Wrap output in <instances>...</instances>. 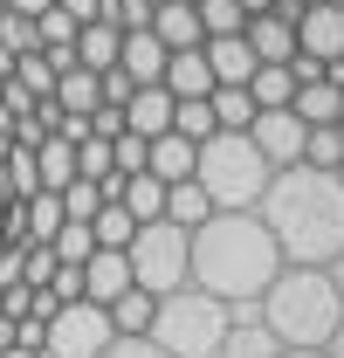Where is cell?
<instances>
[{
	"mask_svg": "<svg viewBox=\"0 0 344 358\" xmlns=\"http://www.w3.org/2000/svg\"><path fill=\"white\" fill-rule=\"evenodd\" d=\"M131 90H138V83H131L124 69H103V76H96V96H103V103H124Z\"/></svg>",
	"mask_w": 344,
	"mask_h": 358,
	"instance_id": "cell-36",
	"label": "cell"
},
{
	"mask_svg": "<svg viewBox=\"0 0 344 358\" xmlns=\"http://www.w3.org/2000/svg\"><path fill=\"white\" fill-rule=\"evenodd\" d=\"M331 358H344V317H338V331H331V345H324Z\"/></svg>",
	"mask_w": 344,
	"mask_h": 358,
	"instance_id": "cell-38",
	"label": "cell"
},
{
	"mask_svg": "<svg viewBox=\"0 0 344 358\" xmlns=\"http://www.w3.org/2000/svg\"><path fill=\"white\" fill-rule=\"evenodd\" d=\"M96 358H166V352H159L152 338H124V331H117V338H110V345H103Z\"/></svg>",
	"mask_w": 344,
	"mask_h": 358,
	"instance_id": "cell-35",
	"label": "cell"
},
{
	"mask_svg": "<svg viewBox=\"0 0 344 358\" xmlns=\"http://www.w3.org/2000/svg\"><path fill=\"white\" fill-rule=\"evenodd\" d=\"M289 110H296L303 124H338V110H344V96L331 76H317V83H296V96H289Z\"/></svg>",
	"mask_w": 344,
	"mask_h": 358,
	"instance_id": "cell-23",
	"label": "cell"
},
{
	"mask_svg": "<svg viewBox=\"0 0 344 358\" xmlns=\"http://www.w3.org/2000/svg\"><path fill=\"white\" fill-rule=\"evenodd\" d=\"M275 268H282V248H275V234L261 227L255 207H241V214H207L200 227H186V282H200L207 296L234 303V310L255 303Z\"/></svg>",
	"mask_w": 344,
	"mask_h": 358,
	"instance_id": "cell-2",
	"label": "cell"
},
{
	"mask_svg": "<svg viewBox=\"0 0 344 358\" xmlns=\"http://www.w3.org/2000/svg\"><path fill=\"white\" fill-rule=\"evenodd\" d=\"M7 345H14V317H0V352H7Z\"/></svg>",
	"mask_w": 344,
	"mask_h": 358,
	"instance_id": "cell-40",
	"label": "cell"
},
{
	"mask_svg": "<svg viewBox=\"0 0 344 358\" xmlns=\"http://www.w3.org/2000/svg\"><path fill=\"white\" fill-rule=\"evenodd\" d=\"M172 131L179 138H214V110H207V96H172Z\"/></svg>",
	"mask_w": 344,
	"mask_h": 358,
	"instance_id": "cell-28",
	"label": "cell"
},
{
	"mask_svg": "<svg viewBox=\"0 0 344 358\" xmlns=\"http://www.w3.org/2000/svg\"><path fill=\"white\" fill-rule=\"evenodd\" d=\"M131 234H138V221H131L117 200H103V207L89 214V241H96V248H124Z\"/></svg>",
	"mask_w": 344,
	"mask_h": 358,
	"instance_id": "cell-27",
	"label": "cell"
},
{
	"mask_svg": "<svg viewBox=\"0 0 344 358\" xmlns=\"http://www.w3.org/2000/svg\"><path fill=\"white\" fill-rule=\"evenodd\" d=\"M159 83H166L172 96H207V90H214V69H207V55H200V48H172Z\"/></svg>",
	"mask_w": 344,
	"mask_h": 358,
	"instance_id": "cell-20",
	"label": "cell"
},
{
	"mask_svg": "<svg viewBox=\"0 0 344 358\" xmlns=\"http://www.w3.org/2000/svg\"><path fill=\"white\" fill-rule=\"evenodd\" d=\"M96 207H103V186L96 179H69L62 186V221H89Z\"/></svg>",
	"mask_w": 344,
	"mask_h": 358,
	"instance_id": "cell-32",
	"label": "cell"
},
{
	"mask_svg": "<svg viewBox=\"0 0 344 358\" xmlns=\"http://www.w3.org/2000/svg\"><path fill=\"white\" fill-rule=\"evenodd\" d=\"M248 310L275 331V345H282V352H324V345H331V331H338V317H344V296H338V282H331V268L282 262L275 275H268V289H261Z\"/></svg>",
	"mask_w": 344,
	"mask_h": 358,
	"instance_id": "cell-3",
	"label": "cell"
},
{
	"mask_svg": "<svg viewBox=\"0 0 344 358\" xmlns=\"http://www.w3.org/2000/svg\"><path fill=\"white\" fill-rule=\"evenodd\" d=\"M55 7H62V14L76 21V28H83V21H96V14H103V0H55Z\"/></svg>",
	"mask_w": 344,
	"mask_h": 358,
	"instance_id": "cell-37",
	"label": "cell"
},
{
	"mask_svg": "<svg viewBox=\"0 0 344 358\" xmlns=\"http://www.w3.org/2000/svg\"><path fill=\"white\" fill-rule=\"evenodd\" d=\"M227 324H234V303L207 296L200 282H179V289H166V296L152 303L145 338H152L166 358H214L220 338H227Z\"/></svg>",
	"mask_w": 344,
	"mask_h": 358,
	"instance_id": "cell-4",
	"label": "cell"
},
{
	"mask_svg": "<svg viewBox=\"0 0 344 358\" xmlns=\"http://www.w3.org/2000/svg\"><path fill=\"white\" fill-rule=\"evenodd\" d=\"M69 55H76V69H89V76L117 69V28H110V21H83L76 42H69Z\"/></svg>",
	"mask_w": 344,
	"mask_h": 358,
	"instance_id": "cell-18",
	"label": "cell"
},
{
	"mask_svg": "<svg viewBox=\"0 0 344 358\" xmlns=\"http://www.w3.org/2000/svg\"><path fill=\"white\" fill-rule=\"evenodd\" d=\"M117 69H124L131 83H159V76H166V42H159L152 28L117 35Z\"/></svg>",
	"mask_w": 344,
	"mask_h": 358,
	"instance_id": "cell-13",
	"label": "cell"
},
{
	"mask_svg": "<svg viewBox=\"0 0 344 358\" xmlns=\"http://www.w3.org/2000/svg\"><path fill=\"white\" fill-rule=\"evenodd\" d=\"M193 14H200V35H241V0H193Z\"/></svg>",
	"mask_w": 344,
	"mask_h": 358,
	"instance_id": "cell-31",
	"label": "cell"
},
{
	"mask_svg": "<svg viewBox=\"0 0 344 358\" xmlns=\"http://www.w3.org/2000/svg\"><path fill=\"white\" fill-rule=\"evenodd\" d=\"M69 179H76V145L48 131L42 145H35V193H62Z\"/></svg>",
	"mask_w": 344,
	"mask_h": 358,
	"instance_id": "cell-19",
	"label": "cell"
},
{
	"mask_svg": "<svg viewBox=\"0 0 344 358\" xmlns=\"http://www.w3.org/2000/svg\"><path fill=\"white\" fill-rule=\"evenodd\" d=\"M200 55H207L214 83H248V76H255V48L241 42V35H207V42H200Z\"/></svg>",
	"mask_w": 344,
	"mask_h": 358,
	"instance_id": "cell-16",
	"label": "cell"
},
{
	"mask_svg": "<svg viewBox=\"0 0 344 358\" xmlns=\"http://www.w3.org/2000/svg\"><path fill=\"white\" fill-rule=\"evenodd\" d=\"M76 179H117V166H110V138H83V145H76Z\"/></svg>",
	"mask_w": 344,
	"mask_h": 358,
	"instance_id": "cell-33",
	"label": "cell"
},
{
	"mask_svg": "<svg viewBox=\"0 0 344 358\" xmlns=\"http://www.w3.org/2000/svg\"><path fill=\"white\" fill-rule=\"evenodd\" d=\"M145 173H152V179H166V186L193 179V138H179V131L145 138Z\"/></svg>",
	"mask_w": 344,
	"mask_h": 358,
	"instance_id": "cell-14",
	"label": "cell"
},
{
	"mask_svg": "<svg viewBox=\"0 0 344 358\" xmlns=\"http://www.w3.org/2000/svg\"><path fill=\"white\" fill-rule=\"evenodd\" d=\"M324 7H344V0H324Z\"/></svg>",
	"mask_w": 344,
	"mask_h": 358,
	"instance_id": "cell-44",
	"label": "cell"
},
{
	"mask_svg": "<svg viewBox=\"0 0 344 358\" xmlns=\"http://www.w3.org/2000/svg\"><path fill=\"white\" fill-rule=\"evenodd\" d=\"M255 214L275 234L282 262L331 268L344 255V179L324 173V166H282V173H268Z\"/></svg>",
	"mask_w": 344,
	"mask_h": 358,
	"instance_id": "cell-1",
	"label": "cell"
},
{
	"mask_svg": "<svg viewBox=\"0 0 344 358\" xmlns=\"http://www.w3.org/2000/svg\"><path fill=\"white\" fill-rule=\"evenodd\" d=\"M152 303H159V296H152V289H138V282H131L124 296H117V303H110V331H124V338H145V324H152Z\"/></svg>",
	"mask_w": 344,
	"mask_h": 358,
	"instance_id": "cell-26",
	"label": "cell"
},
{
	"mask_svg": "<svg viewBox=\"0 0 344 358\" xmlns=\"http://www.w3.org/2000/svg\"><path fill=\"white\" fill-rule=\"evenodd\" d=\"M89 248H96V241H89V221H62V227H55V241H48V255H55L62 268H83Z\"/></svg>",
	"mask_w": 344,
	"mask_h": 358,
	"instance_id": "cell-30",
	"label": "cell"
},
{
	"mask_svg": "<svg viewBox=\"0 0 344 358\" xmlns=\"http://www.w3.org/2000/svg\"><path fill=\"white\" fill-rule=\"evenodd\" d=\"M207 110H214V131H248L255 124V96L241 83H214L207 90Z\"/></svg>",
	"mask_w": 344,
	"mask_h": 358,
	"instance_id": "cell-22",
	"label": "cell"
},
{
	"mask_svg": "<svg viewBox=\"0 0 344 358\" xmlns=\"http://www.w3.org/2000/svg\"><path fill=\"white\" fill-rule=\"evenodd\" d=\"M275 358H331V352H275Z\"/></svg>",
	"mask_w": 344,
	"mask_h": 358,
	"instance_id": "cell-43",
	"label": "cell"
},
{
	"mask_svg": "<svg viewBox=\"0 0 344 358\" xmlns=\"http://www.w3.org/2000/svg\"><path fill=\"white\" fill-rule=\"evenodd\" d=\"M275 352H282V345H275V331H268L255 310H248V317L234 310V324H227V338H220L214 358H275Z\"/></svg>",
	"mask_w": 344,
	"mask_h": 358,
	"instance_id": "cell-17",
	"label": "cell"
},
{
	"mask_svg": "<svg viewBox=\"0 0 344 358\" xmlns=\"http://www.w3.org/2000/svg\"><path fill=\"white\" fill-rule=\"evenodd\" d=\"M110 338H117V331H110V310L76 296V303H62V310L42 324V358H96Z\"/></svg>",
	"mask_w": 344,
	"mask_h": 358,
	"instance_id": "cell-7",
	"label": "cell"
},
{
	"mask_svg": "<svg viewBox=\"0 0 344 358\" xmlns=\"http://www.w3.org/2000/svg\"><path fill=\"white\" fill-rule=\"evenodd\" d=\"M48 275H55V255H48V248H21V282H28V289H42Z\"/></svg>",
	"mask_w": 344,
	"mask_h": 358,
	"instance_id": "cell-34",
	"label": "cell"
},
{
	"mask_svg": "<svg viewBox=\"0 0 344 358\" xmlns=\"http://www.w3.org/2000/svg\"><path fill=\"white\" fill-rule=\"evenodd\" d=\"M207 214H214V200H207V193H200L193 179H179V186H166V221H172V227H200Z\"/></svg>",
	"mask_w": 344,
	"mask_h": 358,
	"instance_id": "cell-24",
	"label": "cell"
},
{
	"mask_svg": "<svg viewBox=\"0 0 344 358\" xmlns=\"http://www.w3.org/2000/svg\"><path fill=\"white\" fill-rule=\"evenodd\" d=\"M241 42L255 48V62H289V55H296V21L275 14V7H268V14H248V21H241Z\"/></svg>",
	"mask_w": 344,
	"mask_h": 358,
	"instance_id": "cell-11",
	"label": "cell"
},
{
	"mask_svg": "<svg viewBox=\"0 0 344 358\" xmlns=\"http://www.w3.org/2000/svg\"><path fill=\"white\" fill-rule=\"evenodd\" d=\"M55 76H62V69L48 62V48H28V55H14V83L28 90L35 103H42V96H55Z\"/></svg>",
	"mask_w": 344,
	"mask_h": 358,
	"instance_id": "cell-25",
	"label": "cell"
},
{
	"mask_svg": "<svg viewBox=\"0 0 344 358\" xmlns=\"http://www.w3.org/2000/svg\"><path fill=\"white\" fill-rule=\"evenodd\" d=\"M268 159H261L248 131H214L193 145V186L214 200V214H241V207H255L261 186H268Z\"/></svg>",
	"mask_w": 344,
	"mask_h": 358,
	"instance_id": "cell-5",
	"label": "cell"
},
{
	"mask_svg": "<svg viewBox=\"0 0 344 358\" xmlns=\"http://www.w3.org/2000/svg\"><path fill=\"white\" fill-rule=\"evenodd\" d=\"M303 124L296 110H255V124H248V145H255L261 159L282 173V166H303Z\"/></svg>",
	"mask_w": 344,
	"mask_h": 358,
	"instance_id": "cell-8",
	"label": "cell"
},
{
	"mask_svg": "<svg viewBox=\"0 0 344 358\" xmlns=\"http://www.w3.org/2000/svg\"><path fill=\"white\" fill-rule=\"evenodd\" d=\"M76 275H83V303H103V310H110V303L131 289V262H124V248H89Z\"/></svg>",
	"mask_w": 344,
	"mask_h": 358,
	"instance_id": "cell-9",
	"label": "cell"
},
{
	"mask_svg": "<svg viewBox=\"0 0 344 358\" xmlns=\"http://www.w3.org/2000/svg\"><path fill=\"white\" fill-rule=\"evenodd\" d=\"M338 179H344V159H338Z\"/></svg>",
	"mask_w": 344,
	"mask_h": 358,
	"instance_id": "cell-45",
	"label": "cell"
},
{
	"mask_svg": "<svg viewBox=\"0 0 344 358\" xmlns=\"http://www.w3.org/2000/svg\"><path fill=\"white\" fill-rule=\"evenodd\" d=\"M331 282H338V296H344V255H338V262H331Z\"/></svg>",
	"mask_w": 344,
	"mask_h": 358,
	"instance_id": "cell-42",
	"label": "cell"
},
{
	"mask_svg": "<svg viewBox=\"0 0 344 358\" xmlns=\"http://www.w3.org/2000/svg\"><path fill=\"white\" fill-rule=\"evenodd\" d=\"M248 96H255V110H289V96H296V76H289V62H255V76H248Z\"/></svg>",
	"mask_w": 344,
	"mask_h": 358,
	"instance_id": "cell-21",
	"label": "cell"
},
{
	"mask_svg": "<svg viewBox=\"0 0 344 358\" xmlns=\"http://www.w3.org/2000/svg\"><path fill=\"white\" fill-rule=\"evenodd\" d=\"M124 131H131V138L172 131V90H166V83H138V90L124 96Z\"/></svg>",
	"mask_w": 344,
	"mask_h": 358,
	"instance_id": "cell-12",
	"label": "cell"
},
{
	"mask_svg": "<svg viewBox=\"0 0 344 358\" xmlns=\"http://www.w3.org/2000/svg\"><path fill=\"white\" fill-rule=\"evenodd\" d=\"M152 35L166 42V55H172V48H200V42H207L193 0H159V7H152Z\"/></svg>",
	"mask_w": 344,
	"mask_h": 358,
	"instance_id": "cell-15",
	"label": "cell"
},
{
	"mask_svg": "<svg viewBox=\"0 0 344 358\" xmlns=\"http://www.w3.org/2000/svg\"><path fill=\"white\" fill-rule=\"evenodd\" d=\"M0 358H42V352H35V345H7Z\"/></svg>",
	"mask_w": 344,
	"mask_h": 358,
	"instance_id": "cell-39",
	"label": "cell"
},
{
	"mask_svg": "<svg viewBox=\"0 0 344 358\" xmlns=\"http://www.w3.org/2000/svg\"><path fill=\"white\" fill-rule=\"evenodd\" d=\"M296 55H317V62H338L344 55V7H303L296 14Z\"/></svg>",
	"mask_w": 344,
	"mask_h": 358,
	"instance_id": "cell-10",
	"label": "cell"
},
{
	"mask_svg": "<svg viewBox=\"0 0 344 358\" xmlns=\"http://www.w3.org/2000/svg\"><path fill=\"white\" fill-rule=\"evenodd\" d=\"M338 159H344L338 124H310V131H303V166H324V173H338Z\"/></svg>",
	"mask_w": 344,
	"mask_h": 358,
	"instance_id": "cell-29",
	"label": "cell"
},
{
	"mask_svg": "<svg viewBox=\"0 0 344 358\" xmlns=\"http://www.w3.org/2000/svg\"><path fill=\"white\" fill-rule=\"evenodd\" d=\"M124 262H131V282H138V289H152V296L179 289V282H186V227L138 221V234L124 241Z\"/></svg>",
	"mask_w": 344,
	"mask_h": 358,
	"instance_id": "cell-6",
	"label": "cell"
},
{
	"mask_svg": "<svg viewBox=\"0 0 344 358\" xmlns=\"http://www.w3.org/2000/svg\"><path fill=\"white\" fill-rule=\"evenodd\" d=\"M7 7H21V14H42L48 0H7Z\"/></svg>",
	"mask_w": 344,
	"mask_h": 358,
	"instance_id": "cell-41",
	"label": "cell"
}]
</instances>
